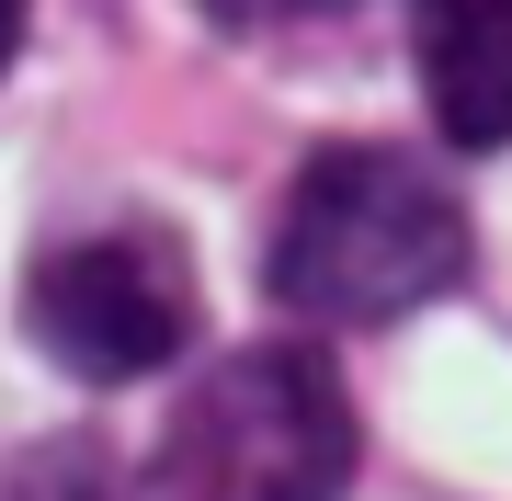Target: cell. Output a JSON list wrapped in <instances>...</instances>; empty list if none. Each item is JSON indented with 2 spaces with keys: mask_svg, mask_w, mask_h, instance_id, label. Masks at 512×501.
Here are the masks:
<instances>
[{
  "mask_svg": "<svg viewBox=\"0 0 512 501\" xmlns=\"http://www.w3.org/2000/svg\"><path fill=\"white\" fill-rule=\"evenodd\" d=\"M205 12L251 35V23H319V12H342V0H205Z\"/></svg>",
  "mask_w": 512,
  "mask_h": 501,
  "instance_id": "6",
  "label": "cell"
},
{
  "mask_svg": "<svg viewBox=\"0 0 512 501\" xmlns=\"http://www.w3.org/2000/svg\"><path fill=\"white\" fill-rule=\"evenodd\" d=\"M353 456H365V433H353L330 353L251 342L183 388L126 501H342Z\"/></svg>",
  "mask_w": 512,
  "mask_h": 501,
  "instance_id": "2",
  "label": "cell"
},
{
  "mask_svg": "<svg viewBox=\"0 0 512 501\" xmlns=\"http://www.w3.org/2000/svg\"><path fill=\"white\" fill-rule=\"evenodd\" d=\"M23 331L80 388H137L194 342V251L171 228H80L23 274Z\"/></svg>",
  "mask_w": 512,
  "mask_h": 501,
  "instance_id": "3",
  "label": "cell"
},
{
  "mask_svg": "<svg viewBox=\"0 0 512 501\" xmlns=\"http://www.w3.org/2000/svg\"><path fill=\"white\" fill-rule=\"evenodd\" d=\"M12 501H103V467H92V445H57V456H35Z\"/></svg>",
  "mask_w": 512,
  "mask_h": 501,
  "instance_id": "5",
  "label": "cell"
},
{
  "mask_svg": "<svg viewBox=\"0 0 512 501\" xmlns=\"http://www.w3.org/2000/svg\"><path fill=\"white\" fill-rule=\"evenodd\" d=\"M262 285L285 319H319V331H387L444 285H467V205L444 160L387 137H330L274 205Z\"/></svg>",
  "mask_w": 512,
  "mask_h": 501,
  "instance_id": "1",
  "label": "cell"
},
{
  "mask_svg": "<svg viewBox=\"0 0 512 501\" xmlns=\"http://www.w3.org/2000/svg\"><path fill=\"white\" fill-rule=\"evenodd\" d=\"M23 12H35V0H0V69H12V46H23Z\"/></svg>",
  "mask_w": 512,
  "mask_h": 501,
  "instance_id": "7",
  "label": "cell"
},
{
  "mask_svg": "<svg viewBox=\"0 0 512 501\" xmlns=\"http://www.w3.org/2000/svg\"><path fill=\"white\" fill-rule=\"evenodd\" d=\"M410 46L444 149H512V0H410Z\"/></svg>",
  "mask_w": 512,
  "mask_h": 501,
  "instance_id": "4",
  "label": "cell"
}]
</instances>
